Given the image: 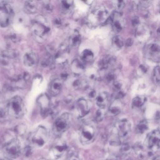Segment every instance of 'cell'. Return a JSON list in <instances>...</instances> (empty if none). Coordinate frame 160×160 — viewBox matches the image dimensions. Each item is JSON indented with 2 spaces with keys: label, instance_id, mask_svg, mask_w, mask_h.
I'll list each match as a JSON object with an SVG mask.
<instances>
[{
  "label": "cell",
  "instance_id": "cell-1",
  "mask_svg": "<svg viewBox=\"0 0 160 160\" xmlns=\"http://www.w3.org/2000/svg\"><path fill=\"white\" fill-rule=\"evenodd\" d=\"M31 31L37 42H43L46 41L51 31L50 23L47 18L42 15L36 17L32 24Z\"/></svg>",
  "mask_w": 160,
  "mask_h": 160
},
{
  "label": "cell",
  "instance_id": "cell-2",
  "mask_svg": "<svg viewBox=\"0 0 160 160\" xmlns=\"http://www.w3.org/2000/svg\"><path fill=\"white\" fill-rule=\"evenodd\" d=\"M109 18L108 10L104 6L92 9L87 17V23L91 28H96L105 23Z\"/></svg>",
  "mask_w": 160,
  "mask_h": 160
},
{
  "label": "cell",
  "instance_id": "cell-3",
  "mask_svg": "<svg viewBox=\"0 0 160 160\" xmlns=\"http://www.w3.org/2000/svg\"><path fill=\"white\" fill-rule=\"evenodd\" d=\"M14 17V12L12 6L5 2H0V27L6 28L10 26Z\"/></svg>",
  "mask_w": 160,
  "mask_h": 160
},
{
  "label": "cell",
  "instance_id": "cell-4",
  "mask_svg": "<svg viewBox=\"0 0 160 160\" xmlns=\"http://www.w3.org/2000/svg\"><path fill=\"white\" fill-rule=\"evenodd\" d=\"M72 122L71 114L65 113L57 118L54 123L53 131L56 135L60 136L70 128Z\"/></svg>",
  "mask_w": 160,
  "mask_h": 160
},
{
  "label": "cell",
  "instance_id": "cell-5",
  "mask_svg": "<svg viewBox=\"0 0 160 160\" xmlns=\"http://www.w3.org/2000/svg\"><path fill=\"white\" fill-rule=\"evenodd\" d=\"M96 134L95 126L91 123H86L82 126L79 133L80 142L83 145L90 144L94 140Z\"/></svg>",
  "mask_w": 160,
  "mask_h": 160
},
{
  "label": "cell",
  "instance_id": "cell-6",
  "mask_svg": "<svg viewBox=\"0 0 160 160\" xmlns=\"http://www.w3.org/2000/svg\"><path fill=\"white\" fill-rule=\"evenodd\" d=\"M160 42L153 41L146 45L144 48L145 57L150 61L159 62L160 58Z\"/></svg>",
  "mask_w": 160,
  "mask_h": 160
},
{
  "label": "cell",
  "instance_id": "cell-7",
  "mask_svg": "<svg viewBox=\"0 0 160 160\" xmlns=\"http://www.w3.org/2000/svg\"><path fill=\"white\" fill-rule=\"evenodd\" d=\"M8 111L13 117L22 116L25 111V106L22 98L18 96L13 97L8 103Z\"/></svg>",
  "mask_w": 160,
  "mask_h": 160
},
{
  "label": "cell",
  "instance_id": "cell-8",
  "mask_svg": "<svg viewBox=\"0 0 160 160\" xmlns=\"http://www.w3.org/2000/svg\"><path fill=\"white\" fill-rule=\"evenodd\" d=\"M131 129V122L126 119H122L116 122L112 130L118 135L122 141L128 136Z\"/></svg>",
  "mask_w": 160,
  "mask_h": 160
},
{
  "label": "cell",
  "instance_id": "cell-9",
  "mask_svg": "<svg viewBox=\"0 0 160 160\" xmlns=\"http://www.w3.org/2000/svg\"><path fill=\"white\" fill-rule=\"evenodd\" d=\"M160 133L159 129L153 130L148 135L146 146L151 151L155 152L160 148Z\"/></svg>",
  "mask_w": 160,
  "mask_h": 160
},
{
  "label": "cell",
  "instance_id": "cell-10",
  "mask_svg": "<svg viewBox=\"0 0 160 160\" xmlns=\"http://www.w3.org/2000/svg\"><path fill=\"white\" fill-rule=\"evenodd\" d=\"M70 47L67 42L62 43L59 48L58 52L54 56L55 62L60 65L67 63L70 52Z\"/></svg>",
  "mask_w": 160,
  "mask_h": 160
},
{
  "label": "cell",
  "instance_id": "cell-11",
  "mask_svg": "<svg viewBox=\"0 0 160 160\" xmlns=\"http://www.w3.org/2000/svg\"><path fill=\"white\" fill-rule=\"evenodd\" d=\"M112 28L116 33H119L125 27V19L120 12L115 11L110 16Z\"/></svg>",
  "mask_w": 160,
  "mask_h": 160
},
{
  "label": "cell",
  "instance_id": "cell-12",
  "mask_svg": "<svg viewBox=\"0 0 160 160\" xmlns=\"http://www.w3.org/2000/svg\"><path fill=\"white\" fill-rule=\"evenodd\" d=\"M151 35L149 28L144 24H139L137 27L135 31V36L137 39L141 42L148 41Z\"/></svg>",
  "mask_w": 160,
  "mask_h": 160
},
{
  "label": "cell",
  "instance_id": "cell-13",
  "mask_svg": "<svg viewBox=\"0 0 160 160\" xmlns=\"http://www.w3.org/2000/svg\"><path fill=\"white\" fill-rule=\"evenodd\" d=\"M76 109L79 118H83L88 114L90 106L86 99L80 98L77 102Z\"/></svg>",
  "mask_w": 160,
  "mask_h": 160
},
{
  "label": "cell",
  "instance_id": "cell-14",
  "mask_svg": "<svg viewBox=\"0 0 160 160\" xmlns=\"http://www.w3.org/2000/svg\"><path fill=\"white\" fill-rule=\"evenodd\" d=\"M63 80L61 78H55L50 81L48 86V92L52 96H56L60 93L62 88Z\"/></svg>",
  "mask_w": 160,
  "mask_h": 160
},
{
  "label": "cell",
  "instance_id": "cell-15",
  "mask_svg": "<svg viewBox=\"0 0 160 160\" xmlns=\"http://www.w3.org/2000/svg\"><path fill=\"white\" fill-rule=\"evenodd\" d=\"M5 152L9 157L15 158L20 154V147L18 141L14 140L5 148Z\"/></svg>",
  "mask_w": 160,
  "mask_h": 160
},
{
  "label": "cell",
  "instance_id": "cell-16",
  "mask_svg": "<svg viewBox=\"0 0 160 160\" xmlns=\"http://www.w3.org/2000/svg\"><path fill=\"white\" fill-rule=\"evenodd\" d=\"M123 108V103L120 99H114L110 104L108 114L111 117H115L120 114Z\"/></svg>",
  "mask_w": 160,
  "mask_h": 160
},
{
  "label": "cell",
  "instance_id": "cell-17",
  "mask_svg": "<svg viewBox=\"0 0 160 160\" xmlns=\"http://www.w3.org/2000/svg\"><path fill=\"white\" fill-rule=\"evenodd\" d=\"M24 65L28 68L34 67L38 62V57L33 51L27 52L23 58Z\"/></svg>",
  "mask_w": 160,
  "mask_h": 160
},
{
  "label": "cell",
  "instance_id": "cell-18",
  "mask_svg": "<svg viewBox=\"0 0 160 160\" xmlns=\"http://www.w3.org/2000/svg\"><path fill=\"white\" fill-rule=\"evenodd\" d=\"M67 148V145L65 141L62 139H58L52 148L53 154L57 158H59L64 154Z\"/></svg>",
  "mask_w": 160,
  "mask_h": 160
},
{
  "label": "cell",
  "instance_id": "cell-19",
  "mask_svg": "<svg viewBox=\"0 0 160 160\" xmlns=\"http://www.w3.org/2000/svg\"><path fill=\"white\" fill-rule=\"evenodd\" d=\"M116 62V58L113 56L104 57L99 62V67L102 71H107L113 67Z\"/></svg>",
  "mask_w": 160,
  "mask_h": 160
},
{
  "label": "cell",
  "instance_id": "cell-20",
  "mask_svg": "<svg viewBox=\"0 0 160 160\" xmlns=\"http://www.w3.org/2000/svg\"><path fill=\"white\" fill-rule=\"evenodd\" d=\"M85 63L78 59L74 60L71 64V70L74 75L78 76L82 74L85 70Z\"/></svg>",
  "mask_w": 160,
  "mask_h": 160
},
{
  "label": "cell",
  "instance_id": "cell-21",
  "mask_svg": "<svg viewBox=\"0 0 160 160\" xmlns=\"http://www.w3.org/2000/svg\"><path fill=\"white\" fill-rule=\"evenodd\" d=\"M81 42V35L78 31L75 30L69 36L67 43L70 48H76L79 45Z\"/></svg>",
  "mask_w": 160,
  "mask_h": 160
},
{
  "label": "cell",
  "instance_id": "cell-22",
  "mask_svg": "<svg viewBox=\"0 0 160 160\" xmlns=\"http://www.w3.org/2000/svg\"><path fill=\"white\" fill-rule=\"evenodd\" d=\"M109 95L108 92H103L99 93L96 97V103L100 109L105 108L109 101Z\"/></svg>",
  "mask_w": 160,
  "mask_h": 160
},
{
  "label": "cell",
  "instance_id": "cell-23",
  "mask_svg": "<svg viewBox=\"0 0 160 160\" xmlns=\"http://www.w3.org/2000/svg\"><path fill=\"white\" fill-rule=\"evenodd\" d=\"M39 2L36 1H28L25 2L24 10L28 14L36 13L39 8Z\"/></svg>",
  "mask_w": 160,
  "mask_h": 160
},
{
  "label": "cell",
  "instance_id": "cell-24",
  "mask_svg": "<svg viewBox=\"0 0 160 160\" xmlns=\"http://www.w3.org/2000/svg\"><path fill=\"white\" fill-rule=\"evenodd\" d=\"M74 8V2L73 1H62L61 2V11L63 14H71Z\"/></svg>",
  "mask_w": 160,
  "mask_h": 160
},
{
  "label": "cell",
  "instance_id": "cell-25",
  "mask_svg": "<svg viewBox=\"0 0 160 160\" xmlns=\"http://www.w3.org/2000/svg\"><path fill=\"white\" fill-rule=\"evenodd\" d=\"M124 42L121 36L116 35L113 37L112 40V46L113 48L116 50H119L123 47Z\"/></svg>",
  "mask_w": 160,
  "mask_h": 160
},
{
  "label": "cell",
  "instance_id": "cell-26",
  "mask_svg": "<svg viewBox=\"0 0 160 160\" xmlns=\"http://www.w3.org/2000/svg\"><path fill=\"white\" fill-rule=\"evenodd\" d=\"M93 56L94 55L93 52L90 49H85L82 53V56H81L82 61L84 63L90 62L93 59Z\"/></svg>",
  "mask_w": 160,
  "mask_h": 160
},
{
  "label": "cell",
  "instance_id": "cell-27",
  "mask_svg": "<svg viewBox=\"0 0 160 160\" xmlns=\"http://www.w3.org/2000/svg\"><path fill=\"white\" fill-rule=\"evenodd\" d=\"M148 129V124L146 120L141 121L136 127V132L138 134H143Z\"/></svg>",
  "mask_w": 160,
  "mask_h": 160
},
{
  "label": "cell",
  "instance_id": "cell-28",
  "mask_svg": "<svg viewBox=\"0 0 160 160\" xmlns=\"http://www.w3.org/2000/svg\"><path fill=\"white\" fill-rule=\"evenodd\" d=\"M146 102V97L143 96H137L134 98L132 102V107L135 108H139L142 107Z\"/></svg>",
  "mask_w": 160,
  "mask_h": 160
},
{
  "label": "cell",
  "instance_id": "cell-29",
  "mask_svg": "<svg viewBox=\"0 0 160 160\" xmlns=\"http://www.w3.org/2000/svg\"><path fill=\"white\" fill-rule=\"evenodd\" d=\"M135 7L138 10H146L150 6L151 2L150 1H134Z\"/></svg>",
  "mask_w": 160,
  "mask_h": 160
},
{
  "label": "cell",
  "instance_id": "cell-30",
  "mask_svg": "<svg viewBox=\"0 0 160 160\" xmlns=\"http://www.w3.org/2000/svg\"><path fill=\"white\" fill-rule=\"evenodd\" d=\"M132 149V146L128 142H125L122 144L120 151L122 155H127L131 152Z\"/></svg>",
  "mask_w": 160,
  "mask_h": 160
},
{
  "label": "cell",
  "instance_id": "cell-31",
  "mask_svg": "<svg viewBox=\"0 0 160 160\" xmlns=\"http://www.w3.org/2000/svg\"><path fill=\"white\" fill-rule=\"evenodd\" d=\"M143 148V146L140 143H136L132 147V149L138 155V157L140 159L143 157V153H142Z\"/></svg>",
  "mask_w": 160,
  "mask_h": 160
},
{
  "label": "cell",
  "instance_id": "cell-32",
  "mask_svg": "<svg viewBox=\"0 0 160 160\" xmlns=\"http://www.w3.org/2000/svg\"><path fill=\"white\" fill-rule=\"evenodd\" d=\"M153 78L154 82L159 85L160 83V67L157 66L154 68L153 72Z\"/></svg>",
  "mask_w": 160,
  "mask_h": 160
},
{
  "label": "cell",
  "instance_id": "cell-33",
  "mask_svg": "<svg viewBox=\"0 0 160 160\" xmlns=\"http://www.w3.org/2000/svg\"><path fill=\"white\" fill-rule=\"evenodd\" d=\"M113 4L116 8V11L119 12L121 11L125 6V2L123 1H113Z\"/></svg>",
  "mask_w": 160,
  "mask_h": 160
},
{
  "label": "cell",
  "instance_id": "cell-34",
  "mask_svg": "<svg viewBox=\"0 0 160 160\" xmlns=\"http://www.w3.org/2000/svg\"><path fill=\"white\" fill-rule=\"evenodd\" d=\"M42 2L43 7L45 12H51L53 10V7L52 4L50 3L49 1H43Z\"/></svg>",
  "mask_w": 160,
  "mask_h": 160
},
{
  "label": "cell",
  "instance_id": "cell-35",
  "mask_svg": "<svg viewBox=\"0 0 160 160\" xmlns=\"http://www.w3.org/2000/svg\"><path fill=\"white\" fill-rule=\"evenodd\" d=\"M104 109H99L97 110L96 112V115H95V119L96 121L98 122L102 121L104 117L105 113L102 111Z\"/></svg>",
  "mask_w": 160,
  "mask_h": 160
},
{
  "label": "cell",
  "instance_id": "cell-36",
  "mask_svg": "<svg viewBox=\"0 0 160 160\" xmlns=\"http://www.w3.org/2000/svg\"><path fill=\"white\" fill-rule=\"evenodd\" d=\"M116 78V74L113 72H110L108 73V74L106 76V80L108 83H111V82H113H113H115Z\"/></svg>",
  "mask_w": 160,
  "mask_h": 160
},
{
  "label": "cell",
  "instance_id": "cell-37",
  "mask_svg": "<svg viewBox=\"0 0 160 160\" xmlns=\"http://www.w3.org/2000/svg\"><path fill=\"white\" fill-rule=\"evenodd\" d=\"M86 90L88 91V96L90 98H94L96 95V92L93 89H91L89 88H88V89H86Z\"/></svg>",
  "mask_w": 160,
  "mask_h": 160
},
{
  "label": "cell",
  "instance_id": "cell-38",
  "mask_svg": "<svg viewBox=\"0 0 160 160\" xmlns=\"http://www.w3.org/2000/svg\"><path fill=\"white\" fill-rule=\"evenodd\" d=\"M132 24L134 27H137L140 24L138 18L137 17L134 18L133 19H132Z\"/></svg>",
  "mask_w": 160,
  "mask_h": 160
},
{
  "label": "cell",
  "instance_id": "cell-39",
  "mask_svg": "<svg viewBox=\"0 0 160 160\" xmlns=\"http://www.w3.org/2000/svg\"><path fill=\"white\" fill-rule=\"evenodd\" d=\"M133 42L132 39L131 38H129L127 39V41L126 42V46L127 47H130L132 45Z\"/></svg>",
  "mask_w": 160,
  "mask_h": 160
},
{
  "label": "cell",
  "instance_id": "cell-40",
  "mask_svg": "<svg viewBox=\"0 0 160 160\" xmlns=\"http://www.w3.org/2000/svg\"><path fill=\"white\" fill-rule=\"evenodd\" d=\"M68 160H80V159L78 158V156H76V155H71L70 157L68 158Z\"/></svg>",
  "mask_w": 160,
  "mask_h": 160
},
{
  "label": "cell",
  "instance_id": "cell-41",
  "mask_svg": "<svg viewBox=\"0 0 160 160\" xmlns=\"http://www.w3.org/2000/svg\"><path fill=\"white\" fill-rule=\"evenodd\" d=\"M61 20L60 18H57V19H56V20H55V24H56L57 26H60V25H61Z\"/></svg>",
  "mask_w": 160,
  "mask_h": 160
},
{
  "label": "cell",
  "instance_id": "cell-42",
  "mask_svg": "<svg viewBox=\"0 0 160 160\" xmlns=\"http://www.w3.org/2000/svg\"><path fill=\"white\" fill-rule=\"evenodd\" d=\"M107 160H118L117 156L115 155H111L107 158Z\"/></svg>",
  "mask_w": 160,
  "mask_h": 160
},
{
  "label": "cell",
  "instance_id": "cell-43",
  "mask_svg": "<svg viewBox=\"0 0 160 160\" xmlns=\"http://www.w3.org/2000/svg\"><path fill=\"white\" fill-rule=\"evenodd\" d=\"M152 160H160V156H159V155L156 156V157L153 158Z\"/></svg>",
  "mask_w": 160,
  "mask_h": 160
},
{
  "label": "cell",
  "instance_id": "cell-44",
  "mask_svg": "<svg viewBox=\"0 0 160 160\" xmlns=\"http://www.w3.org/2000/svg\"><path fill=\"white\" fill-rule=\"evenodd\" d=\"M126 160H132V159H131V158H128V159H127Z\"/></svg>",
  "mask_w": 160,
  "mask_h": 160
},
{
  "label": "cell",
  "instance_id": "cell-45",
  "mask_svg": "<svg viewBox=\"0 0 160 160\" xmlns=\"http://www.w3.org/2000/svg\"></svg>",
  "mask_w": 160,
  "mask_h": 160
}]
</instances>
